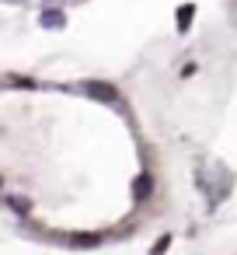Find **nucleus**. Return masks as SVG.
<instances>
[{"mask_svg":"<svg viewBox=\"0 0 237 255\" xmlns=\"http://www.w3.org/2000/svg\"><path fill=\"white\" fill-rule=\"evenodd\" d=\"M42 25H46V28H60V25H63V14H60V11H46V14H42Z\"/></svg>","mask_w":237,"mask_h":255,"instance_id":"4","label":"nucleus"},{"mask_svg":"<svg viewBox=\"0 0 237 255\" xmlns=\"http://www.w3.org/2000/svg\"><path fill=\"white\" fill-rule=\"evenodd\" d=\"M0 189H4V178H0Z\"/></svg>","mask_w":237,"mask_h":255,"instance_id":"5","label":"nucleus"},{"mask_svg":"<svg viewBox=\"0 0 237 255\" xmlns=\"http://www.w3.org/2000/svg\"><path fill=\"white\" fill-rule=\"evenodd\" d=\"M84 91H87L91 98H101V102H119L115 88H112V84H101V81H87V84H84Z\"/></svg>","mask_w":237,"mask_h":255,"instance_id":"1","label":"nucleus"},{"mask_svg":"<svg viewBox=\"0 0 237 255\" xmlns=\"http://www.w3.org/2000/svg\"><path fill=\"white\" fill-rule=\"evenodd\" d=\"M4 206H7V210H14V213H21V217L32 210V203H28V199H21V196H4Z\"/></svg>","mask_w":237,"mask_h":255,"instance_id":"3","label":"nucleus"},{"mask_svg":"<svg viewBox=\"0 0 237 255\" xmlns=\"http://www.w3.org/2000/svg\"><path fill=\"white\" fill-rule=\"evenodd\" d=\"M150 189H154V175H140V178H136V185H133V199H136V203H143V199L150 196Z\"/></svg>","mask_w":237,"mask_h":255,"instance_id":"2","label":"nucleus"}]
</instances>
